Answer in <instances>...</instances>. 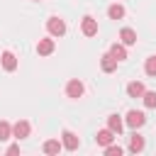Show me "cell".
Returning a JSON list of instances; mask_svg holds the SVG:
<instances>
[{
  "label": "cell",
  "instance_id": "cell-1",
  "mask_svg": "<svg viewBox=\"0 0 156 156\" xmlns=\"http://www.w3.org/2000/svg\"><path fill=\"white\" fill-rule=\"evenodd\" d=\"M46 29H49L51 37H63V34H66V22H63L61 17H49Z\"/></svg>",
  "mask_w": 156,
  "mask_h": 156
},
{
  "label": "cell",
  "instance_id": "cell-2",
  "mask_svg": "<svg viewBox=\"0 0 156 156\" xmlns=\"http://www.w3.org/2000/svg\"><path fill=\"white\" fill-rule=\"evenodd\" d=\"M83 93H85V88H83V83H80L78 78H71V80L66 83V95H68L71 100H78V98H83Z\"/></svg>",
  "mask_w": 156,
  "mask_h": 156
},
{
  "label": "cell",
  "instance_id": "cell-3",
  "mask_svg": "<svg viewBox=\"0 0 156 156\" xmlns=\"http://www.w3.org/2000/svg\"><path fill=\"white\" fill-rule=\"evenodd\" d=\"M124 122H127V127L139 129V127H144V124H146V115H144V112H139V110H129Z\"/></svg>",
  "mask_w": 156,
  "mask_h": 156
},
{
  "label": "cell",
  "instance_id": "cell-4",
  "mask_svg": "<svg viewBox=\"0 0 156 156\" xmlns=\"http://www.w3.org/2000/svg\"><path fill=\"white\" fill-rule=\"evenodd\" d=\"M80 32H83L85 37H95V34H98V20L90 17V15H85V17L80 20Z\"/></svg>",
  "mask_w": 156,
  "mask_h": 156
},
{
  "label": "cell",
  "instance_id": "cell-5",
  "mask_svg": "<svg viewBox=\"0 0 156 156\" xmlns=\"http://www.w3.org/2000/svg\"><path fill=\"white\" fill-rule=\"evenodd\" d=\"M61 144H63V149H68V151H76V149L80 146L78 136H76L71 129H63V132H61Z\"/></svg>",
  "mask_w": 156,
  "mask_h": 156
},
{
  "label": "cell",
  "instance_id": "cell-6",
  "mask_svg": "<svg viewBox=\"0 0 156 156\" xmlns=\"http://www.w3.org/2000/svg\"><path fill=\"white\" fill-rule=\"evenodd\" d=\"M29 132H32V127H29L27 119H20V122L12 124V136H15V139H27Z\"/></svg>",
  "mask_w": 156,
  "mask_h": 156
},
{
  "label": "cell",
  "instance_id": "cell-7",
  "mask_svg": "<svg viewBox=\"0 0 156 156\" xmlns=\"http://www.w3.org/2000/svg\"><path fill=\"white\" fill-rule=\"evenodd\" d=\"M117 63H119V61H117V58H115V56H112V54H110V51H107V54H102V56H100V68H102V71H105V73H112V71H115V68H117Z\"/></svg>",
  "mask_w": 156,
  "mask_h": 156
},
{
  "label": "cell",
  "instance_id": "cell-8",
  "mask_svg": "<svg viewBox=\"0 0 156 156\" xmlns=\"http://www.w3.org/2000/svg\"><path fill=\"white\" fill-rule=\"evenodd\" d=\"M115 136H117V134L107 127V129H100V132L95 134V141H98L100 146H107V144H112V141H115Z\"/></svg>",
  "mask_w": 156,
  "mask_h": 156
},
{
  "label": "cell",
  "instance_id": "cell-9",
  "mask_svg": "<svg viewBox=\"0 0 156 156\" xmlns=\"http://www.w3.org/2000/svg\"><path fill=\"white\" fill-rule=\"evenodd\" d=\"M144 146H146L144 136L136 134V129H134V134L129 136V151H132V154H139V151H144Z\"/></svg>",
  "mask_w": 156,
  "mask_h": 156
},
{
  "label": "cell",
  "instance_id": "cell-10",
  "mask_svg": "<svg viewBox=\"0 0 156 156\" xmlns=\"http://www.w3.org/2000/svg\"><path fill=\"white\" fill-rule=\"evenodd\" d=\"M54 49H56L54 39H39V44H37V54L39 56H49V54H54Z\"/></svg>",
  "mask_w": 156,
  "mask_h": 156
},
{
  "label": "cell",
  "instance_id": "cell-11",
  "mask_svg": "<svg viewBox=\"0 0 156 156\" xmlns=\"http://www.w3.org/2000/svg\"><path fill=\"white\" fill-rule=\"evenodd\" d=\"M144 93H146V88H144L141 80H132V83L127 85V95H129V98H141Z\"/></svg>",
  "mask_w": 156,
  "mask_h": 156
},
{
  "label": "cell",
  "instance_id": "cell-12",
  "mask_svg": "<svg viewBox=\"0 0 156 156\" xmlns=\"http://www.w3.org/2000/svg\"><path fill=\"white\" fill-rule=\"evenodd\" d=\"M119 39H122L124 46H132V44H136V32H134L132 27H124V29L119 32Z\"/></svg>",
  "mask_w": 156,
  "mask_h": 156
},
{
  "label": "cell",
  "instance_id": "cell-13",
  "mask_svg": "<svg viewBox=\"0 0 156 156\" xmlns=\"http://www.w3.org/2000/svg\"><path fill=\"white\" fill-rule=\"evenodd\" d=\"M0 61H2V68H5V71H15V68H17V58H15L12 51H2Z\"/></svg>",
  "mask_w": 156,
  "mask_h": 156
},
{
  "label": "cell",
  "instance_id": "cell-14",
  "mask_svg": "<svg viewBox=\"0 0 156 156\" xmlns=\"http://www.w3.org/2000/svg\"><path fill=\"white\" fill-rule=\"evenodd\" d=\"M41 149H44V154H58V151L63 149V144H61L58 139H46Z\"/></svg>",
  "mask_w": 156,
  "mask_h": 156
},
{
  "label": "cell",
  "instance_id": "cell-15",
  "mask_svg": "<svg viewBox=\"0 0 156 156\" xmlns=\"http://www.w3.org/2000/svg\"><path fill=\"white\" fill-rule=\"evenodd\" d=\"M107 127H110V129H112V132H115V134L119 136V134H122V127H124V124H122L119 115H110V117H107Z\"/></svg>",
  "mask_w": 156,
  "mask_h": 156
},
{
  "label": "cell",
  "instance_id": "cell-16",
  "mask_svg": "<svg viewBox=\"0 0 156 156\" xmlns=\"http://www.w3.org/2000/svg\"><path fill=\"white\" fill-rule=\"evenodd\" d=\"M107 17H110V20H122V17H124V7H122L119 2L110 5V7H107Z\"/></svg>",
  "mask_w": 156,
  "mask_h": 156
},
{
  "label": "cell",
  "instance_id": "cell-17",
  "mask_svg": "<svg viewBox=\"0 0 156 156\" xmlns=\"http://www.w3.org/2000/svg\"><path fill=\"white\" fill-rule=\"evenodd\" d=\"M110 54H112L117 61H124V58H127V46H124V44H112V46H110Z\"/></svg>",
  "mask_w": 156,
  "mask_h": 156
},
{
  "label": "cell",
  "instance_id": "cell-18",
  "mask_svg": "<svg viewBox=\"0 0 156 156\" xmlns=\"http://www.w3.org/2000/svg\"><path fill=\"white\" fill-rule=\"evenodd\" d=\"M10 136H12V124L5 122V119H0V141H7Z\"/></svg>",
  "mask_w": 156,
  "mask_h": 156
},
{
  "label": "cell",
  "instance_id": "cell-19",
  "mask_svg": "<svg viewBox=\"0 0 156 156\" xmlns=\"http://www.w3.org/2000/svg\"><path fill=\"white\" fill-rule=\"evenodd\" d=\"M141 100H144L146 107H156V90H146V93L141 95Z\"/></svg>",
  "mask_w": 156,
  "mask_h": 156
},
{
  "label": "cell",
  "instance_id": "cell-20",
  "mask_svg": "<svg viewBox=\"0 0 156 156\" xmlns=\"http://www.w3.org/2000/svg\"><path fill=\"white\" fill-rule=\"evenodd\" d=\"M144 71H146V76H156V56H149V58H146Z\"/></svg>",
  "mask_w": 156,
  "mask_h": 156
},
{
  "label": "cell",
  "instance_id": "cell-21",
  "mask_svg": "<svg viewBox=\"0 0 156 156\" xmlns=\"http://www.w3.org/2000/svg\"><path fill=\"white\" fill-rule=\"evenodd\" d=\"M105 154H107V156H122V146L107 144V146H105Z\"/></svg>",
  "mask_w": 156,
  "mask_h": 156
},
{
  "label": "cell",
  "instance_id": "cell-22",
  "mask_svg": "<svg viewBox=\"0 0 156 156\" xmlns=\"http://www.w3.org/2000/svg\"><path fill=\"white\" fill-rule=\"evenodd\" d=\"M17 151H20V146H17V144H12V146H7V154H17Z\"/></svg>",
  "mask_w": 156,
  "mask_h": 156
}]
</instances>
